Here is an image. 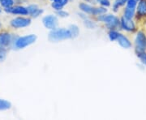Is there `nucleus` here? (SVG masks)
<instances>
[{
    "label": "nucleus",
    "instance_id": "obj_1",
    "mask_svg": "<svg viewBox=\"0 0 146 120\" xmlns=\"http://www.w3.org/2000/svg\"><path fill=\"white\" fill-rule=\"evenodd\" d=\"M72 35L68 29H54L49 34V39L51 42H58L64 39L71 38Z\"/></svg>",
    "mask_w": 146,
    "mask_h": 120
},
{
    "label": "nucleus",
    "instance_id": "obj_2",
    "mask_svg": "<svg viewBox=\"0 0 146 120\" xmlns=\"http://www.w3.org/2000/svg\"><path fill=\"white\" fill-rule=\"evenodd\" d=\"M36 37L34 34H30L24 37H19L14 39L13 46L16 49H24L25 47L30 46L31 44L36 42Z\"/></svg>",
    "mask_w": 146,
    "mask_h": 120
},
{
    "label": "nucleus",
    "instance_id": "obj_3",
    "mask_svg": "<svg viewBox=\"0 0 146 120\" xmlns=\"http://www.w3.org/2000/svg\"><path fill=\"white\" fill-rule=\"evenodd\" d=\"M98 20L102 22H105L106 24V26L109 28L110 29H114L115 28L119 26V19L115 16L112 15H100L98 16Z\"/></svg>",
    "mask_w": 146,
    "mask_h": 120
},
{
    "label": "nucleus",
    "instance_id": "obj_4",
    "mask_svg": "<svg viewBox=\"0 0 146 120\" xmlns=\"http://www.w3.org/2000/svg\"><path fill=\"white\" fill-rule=\"evenodd\" d=\"M13 41L14 39L11 33L7 32H0V50H7L13 44Z\"/></svg>",
    "mask_w": 146,
    "mask_h": 120
},
{
    "label": "nucleus",
    "instance_id": "obj_5",
    "mask_svg": "<svg viewBox=\"0 0 146 120\" xmlns=\"http://www.w3.org/2000/svg\"><path fill=\"white\" fill-rule=\"evenodd\" d=\"M31 24V20L26 17H16L12 19L10 22L11 26L14 29H22L28 27Z\"/></svg>",
    "mask_w": 146,
    "mask_h": 120
},
{
    "label": "nucleus",
    "instance_id": "obj_6",
    "mask_svg": "<svg viewBox=\"0 0 146 120\" xmlns=\"http://www.w3.org/2000/svg\"><path fill=\"white\" fill-rule=\"evenodd\" d=\"M136 50L137 53L145 52L146 50V36L142 32H139L136 37Z\"/></svg>",
    "mask_w": 146,
    "mask_h": 120
},
{
    "label": "nucleus",
    "instance_id": "obj_7",
    "mask_svg": "<svg viewBox=\"0 0 146 120\" xmlns=\"http://www.w3.org/2000/svg\"><path fill=\"white\" fill-rule=\"evenodd\" d=\"M80 8L85 13L93 14V15H98V16L106 12V9L104 7H93L88 5V4H85V3L80 4Z\"/></svg>",
    "mask_w": 146,
    "mask_h": 120
},
{
    "label": "nucleus",
    "instance_id": "obj_8",
    "mask_svg": "<svg viewBox=\"0 0 146 120\" xmlns=\"http://www.w3.org/2000/svg\"><path fill=\"white\" fill-rule=\"evenodd\" d=\"M6 12L12 14V15H20V16H26L29 15V12L27 10V7L23 6H13L9 8L4 9Z\"/></svg>",
    "mask_w": 146,
    "mask_h": 120
},
{
    "label": "nucleus",
    "instance_id": "obj_9",
    "mask_svg": "<svg viewBox=\"0 0 146 120\" xmlns=\"http://www.w3.org/2000/svg\"><path fill=\"white\" fill-rule=\"evenodd\" d=\"M42 23L44 26L49 29H55L58 25V19L56 16L50 15V16H45L42 20Z\"/></svg>",
    "mask_w": 146,
    "mask_h": 120
},
{
    "label": "nucleus",
    "instance_id": "obj_10",
    "mask_svg": "<svg viewBox=\"0 0 146 120\" xmlns=\"http://www.w3.org/2000/svg\"><path fill=\"white\" fill-rule=\"evenodd\" d=\"M121 26L123 27V29H125L127 31H134L136 29V26L134 22L131 21V19H127L125 16H123L121 19Z\"/></svg>",
    "mask_w": 146,
    "mask_h": 120
},
{
    "label": "nucleus",
    "instance_id": "obj_11",
    "mask_svg": "<svg viewBox=\"0 0 146 120\" xmlns=\"http://www.w3.org/2000/svg\"><path fill=\"white\" fill-rule=\"evenodd\" d=\"M27 10L29 12V15H30L32 17H37L43 11L42 9H39L36 5H29V7H27Z\"/></svg>",
    "mask_w": 146,
    "mask_h": 120
},
{
    "label": "nucleus",
    "instance_id": "obj_12",
    "mask_svg": "<svg viewBox=\"0 0 146 120\" xmlns=\"http://www.w3.org/2000/svg\"><path fill=\"white\" fill-rule=\"evenodd\" d=\"M117 41L119 43V45L125 48V49H128V48H130L131 46L130 41L125 36H123V34H119V37L117 38Z\"/></svg>",
    "mask_w": 146,
    "mask_h": 120
},
{
    "label": "nucleus",
    "instance_id": "obj_13",
    "mask_svg": "<svg viewBox=\"0 0 146 120\" xmlns=\"http://www.w3.org/2000/svg\"><path fill=\"white\" fill-rule=\"evenodd\" d=\"M137 14L140 16H146V0H141L137 7Z\"/></svg>",
    "mask_w": 146,
    "mask_h": 120
},
{
    "label": "nucleus",
    "instance_id": "obj_14",
    "mask_svg": "<svg viewBox=\"0 0 146 120\" xmlns=\"http://www.w3.org/2000/svg\"><path fill=\"white\" fill-rule=\"evenodd\" d=\"M68 0H56V1H54V2H53V8L57 11L62 10L63 7L68 3Z\"/></svg>",
    "mask_w": 146,
    "mask_h": 120
},
{
    "label": "nucleus",
    "instance_id": "obj_15",
    "mask_svg": "<svg viewBox=\"0 0 146 120\" xmlns=\"http://www.w3.org/2000/svg\"><path fill=\"white\" fill-rule=\"evenodd\" d=\"M14 4H15L14 0H0V5H1V7H3L4 9L13 7Z\"/></svg>",
    "mask_w": 146,
    "mask_h": 120
},
{
    "label": "nucleus",
    "instance_id": "obj_16",
    "mask_svg": "<svg viewBox=\"0 0 146 120\" xmlns=\"http://www.w3.org/2000/svg\"><path fill=\"white\" fill-rule=\"evenodd\" d=\"M11 107V104L8 101L4 99H0V110H9Z\"/></svg>",
    "mask_w": 146,
    "mask_h": 120
},
{
    "label": "nucleus",
    "instance_id": "obj_17",
    "mask_svg": "<svg viewBox=\"0 0 146 120\" xmlns=\"http://www.w3.org/2000/svg\"><path fill=\"white\" fill-rule=\"evenodd\" d=\"M68 30L71 32V35H72V37H76L79 35V32H80V30H79V28L76 25H70Z\"/></svg>",
    "mask_w": 146,
    "mask_h": 120
},
{
    "label": "nucleus",
    "instance_id": "obj_18",
    "mask_svg": "<svg viewBox=\"0 0 146 120\" xmlns=\"http://www.w3.org/2000/svg\"><path fill=\"white\" fill-rule=\"evenodd\" d=\"M135 14V9L133 8H129V7H126L125 11H124V16L127 19H131Z\"/></svg>",
    "mask_w": 146,
    "mask_h": 120
},
{
    "label": "nucleus",
    "instance_id": "obj_19",
    "mask_svg": "<svg viewBox=\"0 0 146 120\" xmlns=\"http://www.w3.org/2000/svg\"><path fill=\"white\" fill-rule=\"evenodd\" d=\"M119 33H118L117 32L114 31V30L110 31L109 32L110 40V41H115V40H117V38L119 37Z\"/></svg>",
    "mask_w": 146,
    "mask_h": 120
},
{
    "label": "nucleus",
    "instance_id": "obj_20",
    "mask_svg": "<svg viewBox=\"0 0 146 120\" xmlns=\"http://www.w3.org/2000/svg\"><path fill=\"white\" fill-rule=\"evenodd\" d=\"M7 55V50H0V63H3L5 61Z\"/></svg>",
    "mask_w": 146,
    "mask_h": 120
},
{
    "label": "nucleus",
    "instance_id": "obj_21",
    "mask_svg": "<svg viewBox=\"0 0 146 120\" xmlns=\"http://www.w3.org/2000/svg\"><path fill=\"white\" fill-rule=\"evenodd\" d=\"M136 3H137V1L136 0H127V7L135 9L136 8Z\"/></svg>",
    "mask_w": 146,
    "mask_h": 120
},
{
    "label": "nucleus",
    "instance_id": "obj_22",
    "mask_svg": "<svg viewBox=\"0 0 146 120\" xmlns=\"http://www.w3.org/2000/svg\"><path fill=\"white\" fill-rule=\"evenodd\" d=\"M84 25L87 27L88 29H94L96 27L95 23L93 22V21H89V20H85L84 22Z\"/></svg>",
    "mask_w": 146,
    "mask_h": 120
},
{
    "label": "nucleus",
    "instance_id": "obj_23",
    "mask_svg": "<svg viewBox=\"0 0 146 120\" xmlns=\"http://www.w3.org/2000/svg\"><path fill=\"white\" fill-rule=\"evenodd\" d=\"M138 56H139V58H140V59H141V62L144 63L145 65H146V53L145 52L138 53Z\"/></svg>",
    "mask_w": 146,
    "mask_h": 120
},
{
    "label": "nucleus",
    "instance_id": "obj_24",
    "mask_svg": "<svg viewBox=\"0 0 146 120\" xmlns=\"http://www.w3.org/2000/svg\"><path fill=\"white\" fill-rule=\"evenodd\" d=\"M58 15L59 16H61V17H66V16H68V13L63 10H60L58 11Z\"/></svg>",
    "mask_w": 146,
    "mask_h": 120
},
{
    "label": "nucleus",
    "instance_id": "obj_25",
    "mask_svg": "<svg viewBox=\"0 0 146 120\" xmlns=\"http://www.w3.org/2000/svg\"><path fill=\"white\" fill-rule=\"evenodd\" d=\"M100 3L104 7H108L110 5V3L109 0H100Z\"/></svg>",
    "mask_w": 146,
    "mask_h": 120
},
{
    "label": "nucleus",
    "instance_id": "obj_26",
    "mask_svg": "<svg viewBox=\"0 0 146 120\" xmlns=\"http://www.w3.org/2000/svg\"><path fill=\"white\" fill-rule=\"evenodd\" d=\"M126 2H127V0H116V3H115L118 4V5L120 7V6L123 5Z\"/></svg>",
    "mask_w": 146,
    "mask_h": 120
},
{
    "label": "nucleus",
    "instance_id": "obj_27",
    "mask_svg": "<svg viewBox=\"0 0 146 120\" xmlns=\"http://www.w3.org/2000/svg\"><path fill=\"white\" fill-rule=\"evenodd\" d=\"M2 12V9H1V7H0V13Z\"/></svg>",
    "mask_w": 146,
    "mask_h": 120
},
{
    "label": "nucleus",
    "instance_id": "obj_28",
    "mask_svg": "<svg viewBox=\"0 0 146 120\" xmlns=\"http://www.w3.org/2000/svg\"><path fill=\"white\" fill-rule=\"evenodd\" d=\"M2 28V25H1V23H0V29Z\"/></svg>",
    "mask_w": 146,
    "mask_h": 120
},
{
    "label": "nucleus",
    "instance_id": "obj_29",
    "mask_svg": "<svg viewBox=\"0 0 146 120\" xmlns=\"http://www.w3.org/2000/svg\"><path fill=\"white\" fill-rule=\"evenodd\" d=\"M53 2H54V1H56V0H52Z\"/></svg>",
    "mask_w": 146,
    "mask_h": 120
},
{
    "label": "nucleus",
    "instance_id": "obj_30",
    "mask_svg": "<svg viewBox=\"0 0 146 120\" xmlns=\"http://www.w3.org/2000/svg\"><path fill=\"white\" fill-rule=\"evenodd\" d=\"M97 1H98V2H99V1H100V0H97Z\"/></svg>",
    "mask_w": 146,
    "mask_h": 120
},
{
    "label": "nucleus",
    "instance_id": "obj_31",
    "mask_svg": "<svg viewBox=\"0 0 146 120\" xmlns=\"http://www.w3.org/2000/svg\"><path fill=\"white\" fill-rule=\"evenodd\" d=\"M136 1H137V2H138V1H140V0H136Z\"/></svg>",
    "mask_w": 146,
    "mask_h": 120
},
{
    "label": "nucleus",
    "instance_id": "obj_32",
    "mask_svg": "<svg viewBox=\"0 0 146 120\" xmlns=\"http://www.w3.org/2000/svg\"><path fill=\"white\" fill-rule=\"evenodd\" d=\"M86 1H89V0H86Z\"/></svg>",
    "mask_w": 146,
    "mask_h": 120
}]
</instances>
